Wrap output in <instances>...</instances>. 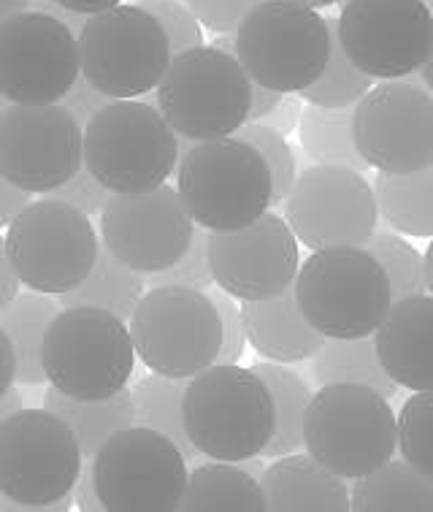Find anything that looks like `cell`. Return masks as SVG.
<instances>
[{
    "label": "cell",
    "instance_id": "obj_1",
    "mask_svg": "<svg viewBox=\"0 0 433 512\" xmlns=\"http://www.w3.org/2000/svg\"><path fill=\"white\" fill-rule=\"evenodd\" d=\"M182 426L201 456L239 464L260 456L274 434V401L252 369L212 364L187 382Z\"/></svg>",
    "mask_w": 433,
    "mask_h": 512
},
{
    "label": "cell",
    "instance_id": "obj_2",
    "mask_svg": "<svg viewBox=\"0 0 433 512\" xmlns=\"http://www.w3.org/2000/svg\"><path fill=\"white\" fill-rule=\"evenodd\" d=\"M304 447L341 480L369 475L398 450V420L390 399L355 382L323 385L306 407Z\"/></svg>",
    "mask_w": 433,
    "mask_h": 512
},
{
    "label": "cell",
    "instance_id": "obj_3",
    "mask_svg": "<svg viewBox=\"0 0 433 512\" xmlns=\"http://www.w3.org/2000/svg\"><path fill=\"white\" fill-rule=\"evenodd\" d=\"M176 174V193L203 231H239L271 206L266 160L236 136L195 141V147L179 155Z\"/></svg>",
    "mask_w": 433,
    "mask_h": 512
},
{
    "label": "cell",
    "instance_id": "obj_4",
    "mask_svg": "<svg viewBox=\"0 0 433 512\" xmlns=\"http://www.w3.org/2000/svg\"><path fill=\"white\" fill-rule=\"evenodd\" d=\"M293 288L312 328L333 339L371 336L393 304L385 271L366 247L314 250Z\"/></svg>",
    "mask_w": 433,
    "mask_h": 512
},
{
    "label": "cell",
    "instance_id": "obj_5",
    "mask_svg": "<svg viewBox=\"0 0 433 512\" xmlns=\"http://www.w3.org/2000/svg\"><path fill=\"white\" fill-rule=\"evenodd\" d=\"M84 168L111 193L166 185L179 163V139L147 103L111 101L84 125Z\"/></svg>",
    "mask_w": 433,
    "mask_h": 512
},
{
    "label": "cell",
    "instance_id": "obj_6",
    "mask_svg": "<svg viewBox=\"0 0 433 512\" xmlns=\"http://www.w3.org/2000/svg\"><path fill=\"white\" fill-rule=\"evenodd\" d=\"M41 364L52 388L95 401L128 385L136 350L125 320L95 307L57 312L41 345Z\"/></svg>",
    "mask_w": 433,
    "mask_h": 512
},
{
    "label": "cell",
    "instance_id": "obj_7",
    "mask_svg": "<svg viewBox=\"0 0 433 512\" xmlns=\"http://www.w3.org/2000/svg\"><path fill=\"white\" fill-rule=\"evenodd\" d=\"M249 87L252 79L239 57L214 47H195L171 57L155 98L176 136L212 141L233 136L247 122Z\"/></svg>",
    "mask_w": 433,
    "mask_h": 512
},
{
    "label": "cell",
    "instance_id": "obj_8",
    "mask_svg": "<svg viewBox=\"0 0 433 512\" xmlns=\"http://www.w3.org/2000/svg\"><path fill=\"white\" fill-rule=\"evenodd\" d=\"M236 57L255 84L301 93L331 57V28L317 9L293 0H263L236 30Z\"/></svg>",
    "mask_w": 433,
    "mask_h": 512
},
{
    "label": "cell",
    "instance_id": "obj_9",
    "mask_svg": "<svg viewBox=\"0 0 433 512\" xmlns=\"http://www.w3.org/2000/svg\"><path fill=\"white\" fill-rule=\"evenodd\" d=\"M82 450L74 431L49 410L19 407L0 423V494L25 510L71 502Z\"/></svg>",
    "mask_w": 433,
    "mask_h": 512
},
{
    "label": "cell",
    "instance_id": "obj_10",
    "mask_svg": "<svg viewBox=\"0 0 433 512\" xmlns=\"http://www.w3.org/2000/svg\"><path fill=\"white\" fill-rule=\"evenodd\" d=\"M128 331L144 366L176 380L209 369L222 345V323L209 293L182 285H160L144 293Z\"/></svg>",
    "mask_w": 433,
    "mask_h": 512
},
{
    "label": "cell",
    "instance_id": "obj_11",
    "mask_svg": "<svg viewBox=\"0 0 433 512\" xmlns=\"http://www.w3.org/2000/svg\"><path fill=\"white\" fill-rule=\"evenodd\" d=\"M79 71L114 101L152 93L171 63L168 38L144 6H111L79 30Z\"/></svg>",
    "mask_w": 433,
    "mask_h": 512
},
{
    "label": "cell",
    "instance_id": "obj_12",
    "mask_svg": "<svg viewBox=\"0 0 433 512\" xmlns=\"http://www.w3.org/2000/svg\"><path fill=\"white\" fill-rule=\"evenodd\" d=\"M6 228L3 252L19 285L47 296L76 288L101 247L90 217L52 198L28 204Z\"/></svg>",
    "mask_w": 433,
    "mask_h": 512
},
{
    "label": "cell",
    "instance_id": "obj_13",
    "mask_svg": "<svg viewBox=\"0 0 433 512\" xmlns=\"http://www.w3.org/2000/svg\"><path fill=\"white\" fill-rule=\"evenodd\" d=\"M90 466L103 510H179L187 485V458L160 431L133 423L128 429L111 434Z\"/></svg>",
    "mask_w": 433,
    "mask_h": 512
},
{
    "label": "cell",
    "instance_id": "obj_14",
    "mask_svg": "<svg viewBox=\"0 0 433 512\" xmlns=\"http://www.w3.org/2000/svg\"><path fill=\"white\" fill-rule=\"evenodd\" d=\"M282 204L285 223L312 252L363 247L379 223L374 187L363 171L347 166L306 168Z\"/></svg>",
    "mask_w": 433,
    "mask_h": 512
},
{
    "label": "cell",
    "instance_id": "obj_15",
    "mask_svg": "<svg viewBox=\"0 0 433 512\" xmlns=\"http://www.w3.org/2000/svg\"><path fill=\"white\" fill-rule=\"evenodd\" d=\"M352 139L377 171L406 174L433 166V95L404 79L374 84L352 109Z\"/></svg>",
    "mask_w": 433,
    "mask_h": 512
},
{
    "label": "cell",
    "instance_id": "obj_16",
    "mask_svg": "<svg viewBox=\"0 0 433 512\" xmlns=\"http://www.w3.org/2000/svg\"><path fill=\"white\" fill-rule=\"evenodd\" d=\"M339 41L371 79H404L423 68L433 41L425 0H344L336 19Z\"/></svg>",
    "mask_w": 433,
    "mask_h": 512
},
{
    "label": "cell",
    "instance_id": "obj_17",
    "mask_svg": "<svg viewBox=\"0 0 433 512\" xmlns=\"http://www.w3.org/2000/svg\"><path fill=\"white\" fill-rule=\"evenodd\" d=\"M82 136L60 103H9L0 114V174L30 196H47L84 166Z\"/></svg>",
    "mask_w": 433,
    "mask_h": 512
},
{
    "label": "cell",
    "instance_id": "obj_18",
    "mask_svg": "<svg viewBox=\"0 0 433 512\" xmlns=\"http://www.w3.org/2000/svg\"><path fill=\"white\" fill-rule=\"evenodd\" d=\"M79 76L76 33L41 11L0 22V95L9 103H57Z\"/></svg>",
    "mask_w": 433,
    "mask_h": 512
},
{
    "label": "cell",
    "instance_id": "obj_19",
    "mask_svg": "<svg viewBox=\"0 0 433 512\" xmlns=\"http://www.w3.org/2000/svg\"><path fill=\"white\" fill-rule=\"evenodd\" d=\"M103 244L141 274L174 266L193 242L195 223L174 187L111 193L101 212Z\"/></svg>",
    "mask_w": 433,
    "mask_h": 512
},
{
    "label": "cell",
    "instance_id": "obj_20",
    "mask_svg": "<svg viewBox=\"0 0 433 512\" xmlns=\"http://www.w3.org/2000/svg\"><path fill=\"white\" fill-rule=\"evenodd\" d=\"M206 255L217 288L239 301H263L290 288L301 266L298 239L274 212L239 231H212Z\"/></svg>",
    "mask_w": 433,
    "mask_h": 512
},
{
    "label": "cell",
    "instance_id": "obj_21",
    "mask_svg": "<svg viewBox=\"0 0 433 512\" xmlns=\"http://www.w3.org/2000/svg\"><path fill=\"white\" fill-rule=\"evenodd\" d=\"M374 350L398 388L433 391V296L393 301L374 331Z\"/></svg>",
    "mask_w": 433,
    "mask_h": 512
},
{
    "label": "cell",
    "instance_id": "obj_22",
    "mask_svg": "<svg viewBox=\"0 0 433 512\" xmlns=\"http://www.w3.org/2000/svg\"><path fill=\"white\" fill-rule=\"evenodd\" d=\"M241 323H244V334H247L249 345L255 347V353L274 364L306 361L325 342V336L312 328V323L298 307L293 285L274 298L244 301Z\"/></svg>",
    "mask_w": 433,
    "mask_h": 512
},
{
    "label": "cell",
    "instance_id": "obj_23",
    "mask_svg": "<svg viewBox=\"0 0 433 512\" xmlns=\"http://www.w3.org/2000/svg\"><path fill=\"white\" fill-rule=\"evenodd\" d=\"M260 488L266 496V510L274 512H347L350 491L347 483L312 456H282L263 469Z\"/></svg>",
    "mask_w": 433,
    "mask_h": 512
},
{
    "label": "cell",
    "instance_id": "obj_24",
    "mask_svg": "<svg viewBox=\"0 0 433 512\" xmlns=\"http://www.w3.org/2000/svg\"><path fill=\"white\" fill-rule=\"evenodd\" d=\"M44 410L63 420L68 429L74 431L79 450L84 461H93V456L101 450V445L111 434L128 429L136 423V410H133V393L122 388L114 396L95 401H82L74 396H65L57 388L49 385L44 393Z\"/></svg>",
    "mask_w": 433,
    "mask_h": 512
},
{
    "label": "cell",
    "instance_id": "obj_25",
    "mask_svg": "<svg viewBox=\"0 0 433 512\" xmlns=\"http://www.w3.org/2000/svg\"><path fill=\"white\" fill-rule=\"evenodd\" d=\"M144 288H147V274L125 266L120 258L111 255L106 244H101L90 274L76 288L65 290L57 298L63 309L95 307L128 323L144 296Z\"/></svg>",
    "mask_w": 433,
    "mask_h": 512
},
{
    "label": "cell",
    "instance_id": "obj_26",
    "mask_svg": "<svg viewBox=\"0 0 433 512\" xmlns=\"http://www.w3.org/2000/svg\"><path fill=\"white\" fill-rule=\"evenodd\" d=\"M374 198L390 231L433 239V166L406 174L379 171Z\"/></svg>",
    "mask_w": 433,
    "mask_h": 512
},
{
    "label": "cell",
    "instance_id": "obj_27",
    "mask_svg": "<svg viewBox=\"0 0 433 512\" xmlns=\"http://www.w3.org/2000/svg\"><path fill=\"white\" fill-rule=\"evenodd\" d=\"M185 512H263L266 496L255 477L228 461L203 464L187 475L185 494L179 502Z\"/></svg>",
    "mask_w": 433,
    "mask_h": 512
},
{
    "label": "cell",
    "instance_id": "obj_28",
    "mask_svg": "<svg viewBox=\"0 0 433 512\" xmlns=\"http://www.w3.org/2000/svg\"><path fill=\"white\" fill-rule=\"evenodd\" d=\"M350 510L358 512H433V480L406 461H387L355 480Z\"/></svg>",
    "mask_w": 433,
    "mask_h": 512
},
{
    "label": "cell",
    "instance_id": "obj_29",
    "mask_svg": "<svg viewBox=\"0 0 433 512\" xmlns=\"http://www.w3.org/2000/svg\"><path fill=\"white\" fill-rule=\"evenodd\" d=\"M55 315V301L47 293H36V290L22 293L9 307L0 309V328L6 331L14 355H17V374H14L17 382L38 385L47 380L44 364H41V345H44V334Z\"/></svg>",
    "mask_w": 433,
    "mask_h": 512
},
{
    "label": "cell",
    "instance_id": "obj_30",
    "mask_svg": "<svg viewBox=\"0 0 433 512\" xmlns=\"http://www.w3.org/2000/svg\"><path fill=\"white\" fill-rule=\"evenodd\" d=\"M252 372L266 382L271 401H274V434H271L260 456L282 458L298 453L304 447V415L309 399H312L309 385L298 374L274 364V361L255 364Z\"/></svg>",
    "mask_w": 433,
    "mask_h": 512
},
{
    "label": "cell",
    "instance_id": "obj_31",
    "mask_svg": "<svg viewBox=\"0 0 433 512\" xmlns=\"http://www.w3.org/2000/svg\"><path fill=\"white\" fill-rule=\"evenodd\" d=\"M314 380L320 385H331V382H355V385H366L382 393L385 399L393 401L398 396V385L393 377L385 372V366L379 364L377 350L369 336H358V339H333L325 336L320 350L314 353L312 364Z\"/></svg>",
    "mask_w": 433,
    "mask_h": 512
},
{
    "label": "cell",
    "instance_id": "obj_32",
    "mask_svg": "<svg viewBox=\"0 0 433 512\" xmlns=\"http://www.w3.org/2000/svg\"><path fill=\"white\" fill-rule=\"evenodd\" d=\"M298 139L306 158H312L317 166H347L355 171L369 168L352 139L350 109H323L309 103L298 120Z\"/></svg>",
    "mask_w": 433,
    "mask_h": 512
},
{
    "label": "cell",
    "instance_id": "obj_33",
    "mask_svg": "<svg viewBox=\"0 0 433 512\" xmlns=\"http://www.w3.org/2000/svg\"><path fill=\"white\" fill-rule=\"evenodd\" d=\"M187 380L176 377H163V374H149L136 382L133 388V410H136V423L144 429L160 431L163 437L174 442L185 458H198L201 453L187 437L182 426V396H185Z\"/></svg>",
    "mask_w": 433,
    "mask_h": 512
},
{
    "label": "cell",
    "instance_id": "obj_34",
    "mask_svg": "<svg viewBox=\"0 0 433 512\" xmlns=\"http://www.w3.org/2000/svg\"><path fill=\"white\" fill-rule=\"evenodd\" d=\"M331 28V57L328 66L320 74L317 82H312L306 90H301L306 103L312 106H323V109H350L355 103L369 93L374 87V79L369 74H363L355 63H352L344 47L339 41V30H336V19H328Z\"/></svg>",
    "mask_w": 433,
    "mask_h": 512
},
{
    "label": "cell",
    "instance_id": "obj_35",
    "mask_svg": "<svg viewBox=\"0 0 433 512\" xmlns=\"http://www.w3.org/2000/svg\"><path fill=\"white\" fill-rule=\"evenodd\" d=\"M363 247L374 255V261L385 271L393 301L425 293L423 255L406 242L404 236L393 231H374Z\"/></svg>",
    "mask_w": 433,
    "mask_h": 512
},
{
    "label": "cell",
    "instance_id": "obj_36",
    "mask_svg": "<svg viewBox=\"0 0 433 512\" xmlns=\"http://www.w3.org/2000/svg\"><path fill=\"white\" fill-rule=\"evenodd\" d=\"M396 420L404 461L433 480V391H417Z\"/></svg>",
    "mask_w": 433,
    "mask_h": 512
},
{
    "label": "cell",
    "instance_id": "obj_37",
    "mask_svg": "<svg viewBox=\"0 0 433 512\" xmlns=\"http://www.w3.org/2000/svg\"><path fill=\"white\" fill-rule=\"evenodd\" d=\"M236 139L247 141L249 147H255L260 152V158L266 160L268 174H271V206H279L290 193V187L295 182V155L285 136L274 128H268L263 122H244L239 131L233 133Z\"/></svg>",
    "mask_w": 433,
    "mask_h": 512
},
{
    "label": "cell",
    "instance_id": "obj_38",
    "mask_svg": "<svg viewBox=\"0 0 433 512\" xmlns=\"http://www.w3.org/2000/svg\"><path fill=\"white\" fill-rule=\"evenodd\" d=\"M206 239H209V231L195 225L193 242L185 250V255L174 266L157 271V274H147V288H160V285H182V288L195 290L212 288L214 277L209 255H206Z\"/></svg>",
    "mask_w": 433,
    "mask_h": 512
},
{
    "label": "cell",
    "instance_id": "obj_39",
    "mask_svg": "<svg viewBox=\"0 0 433 512\" xmlns=\"http://www.w3.org/2000/svg\"><path fill=\"white\" fill-rule=\"evenodd\" d=\"M144 9L160 22L166 33L171 55H182L187 49L203 47V30L195 14L176 0H144Z\"/></svg>",
    "mask_w": 433,
    "mask_h": 512
},
{
    "label": "cell",
    "instance_id": "obj_40",
    "mask_svg": "<svg viewBox=\"0 0 433 512\" xmlns=\"http://www.w3.org/2000/svg\"><path fill=\"white\" fill-rule=\"evenodd\" d=\"M44 198H52V201H63V204L74 206V209H79L82 215L93 217V215H101L103 206H106V201L111 198V190H106V187L98 182V179L87 171V168H79L74 177L68 179V182H63L60 187H55V190H49L47 196Z\"/></svg>",
    "mask_w": 433,
    "mask_h": 512
},
{
    "label": "cell",
    "instance_id": "obj_41",
    "mask_svg": "<svg viewBox=\"0 0 433 512\" xmlns=\"http://www.w3.org/2000/svg\"><path fill=\"white\" fill-rule=\"evenodd\" d=\"M206 293L214 301L222 323V345L214 364H239V358L244 355V345H247V334H244V323H241V307H236L233 296H228L225 290L209 288Z\"/></svg>",
    "mask_w": 433,
    "mask_h": 512
},
{
    "label": "cell",
    "instance_id": "obj_42",
    "mask_svg": "<svg viewBox=\"0 0 433 512\" xmlns=\"http://www.w3.org/2000/svg\"><path fill=\"white\" fill-rule=\"evenodd\" d=\"M258 3L263 0H187V9L193 11L201 28L233 36L239 30L241 19L247 17Z\"/></svg>",
    "mask_w": 433,
    "mask_h": 512
},
{
    "label": "cell",
    "instance_id": "obj_43",
    "mask_svg": "<svg viewBox=\"0 0 433 512\" xmlns=\"http://www.w3.org/2000/svg\"><path fill=\"white\" fill-rule=\"evenodd\" d=\"M114 101V98H109V95H103L101 90H95L93 84L87 82L82 76V71H79V76L74 79V84L68 87V93L60 98V106H65L68 112H71V117H74L79 125H87V122L93 120L95 114L101 112V109H106L109 103Z\"/></svg>",
    "mask_w": 433,
    "mask_h": 512
},
{
    "label": "cell",
    "instance_id": "obj_44",
    "mask_svg": "<svg viewBox=\"0 0 433 512\" xmlns=\"http://www.w3.org/2000/svg\"><path fill=\"white\" fill-rule=\"evenodd\" d=\"M285 98V93L279 90H271V87H263V84H255L249 87V109H247V122H260L266 114L274 112V106Z\"/></svg>",
    "mask_w": 433,
    "mask_h": 512
},
{
    "label": "cell",
    "instance_id": "obj_45",
    "mask_svg": "<svg viewBox=\"0 0 433 512\" xmlns=\"http://www.w3.org/2000/svg\"><path fill=\"white\" fill-rule=\"evenodd\" d=\"M30 204V193L19 190L0 174V225H9Z\"/></svg>",
    "mask_w": 433,
    "mask_h": 512
},
{
    "label": "cell",
    "instance_id": "obj_46",
    "mask_svg": "<svg viewBox=\"0 0 433 512\" xmlns=\"http://www.w3.org/2000/svg\"><path fill=\"white\" fill-rule=\"evenodd\" d=\"M298 120H301V106H298V101H295V98H282V101L274 106V112L266 114L260 122L285 136V133L295 131Z\"/></svg>",
    "mask_w": 433,
    "mask_h": 512
},
{
    "label": "cell",
    "instance_id": "obj_47",
    "mask_svg": "<svg viewBox=\"0 0 433 512\" xmlns=\"http://www.w3.org/2000/svg\"><path fill=\"white\" fill-rule=\"evenodd\" d=\"M28 9L41 11V14H49V17L60 19V22H65V25L74 30V33H79V30L84 28V22H87V17H84V14H74V11L63 9L57 0H30Z\"/></svg>",
    "mask_w": 433,
    "mask_h": 512
},
{
    "label": "cell",
    "instance_id": "obj_48",
    "mask_svg": "<svg viewBox=\"0 0 433 512\" xmlns=\"http://www.w3.org/2000/svg\"><path fill=\"white\" fill-rule=\"evenodd\" d=\"M76 504L79 510H90L98 512L103 510L101 499H98V491H95V480H93V466H87L79 472V480H76Z\"/></svg>",
    "mask_w": 433,
    "mask_h": 512
},
{
    "label": "cell",
    "instance_id": "obj_49",
    "mask_svg": "<svg viewBox=\"0 0 433 512\" xmlns=\"http://www.w3.org/2000/svg\"><path fill=\"white\" fill-rule=\"evenodd\" d=\"M14 374H17V355L6 331L0 328V396L14 385Z\"/></svg>",
    "mask_w": 433,
    "mask_h": 512
},
{
    "label": "cell",
    "instance_id": "obj_50",
    "mask_svg": "<svg viewBox=\"0 0 433 512\" xmlns=\"http://www.w3.org/2000/svg\"><path fill=\"white\" fill-rule=\"evenodd\" d=\"M19 296V277L11 269L9 258H6V252L0 247V309L9 307L11 301Z\"/></svg>",
    "mask_w": 433,
    "mask_h": 512
},
{
    "label": "cell",
    "instance_id": "obj_51",
    "mask_svg": "<svg viewBox=\"0 0 433 512\" xmlns=\"http://www.w3.org/2000/svg\"><path fill=\"white\" fill-rule=\"evenodd\" d=\"M63 9L74 11V14H84V17H90V14H98V11H106L111 6H120L122 0H57Z\"/></svg>",
    "mask_w": 433,
    "mask_h": 512
},
{
    "label": "cell",
    "instance_id": "obj_52",
    "mask_svg": "<svg viewBox=\"0 0 433 512\" xmlns=\"http://www.w3.org/2000/svg\"><path fill=\"white\" fill-rule=\"evenodd\" d=\"M19 407H22V396L14 388H9V391L0 396V423L9 418L11 412H17Z\"/></svg>",
    "mask_w": 433,
    "mask_h": 512
},
{
    "label": "cell",
    "instance_id": "obj_53",
    "mask_svg": "<svg viewBox=\"0 0 433 512\" xmlns=\"http://www.w3.org/2000/svg\"><path fill=\"white\" fill-rule=\"evenodd\" d=\"M30 0H0V22H6L9 17L19 14V11L28 9Z\"/></svg>",
    "mask_w": 433,
    "mask_h": 512
},
{
    "label": "cell",
    "instance_id": "obj_54",
    "mask_svg": "<svg viewBox=\"0 0 433 512\" xmlns=\"http://www.w3.org/2000/svg\"><path fill=\"white\" fill-rule=\"evenodd\" d=\"M423 263H425V290L433 296V239L431 244H428V252H425Z\"/></svg>",
    "mask_w": 433,
    "mask_h": 512
},
{
    "label": "cell",
    "instance_id": "obj_55",
    "mask_svg": "<svg viewBox=\"0 0 433 512\" xmlns=\"http://www.w3.org/2000/svg\"><path fill=\"white\" fill-rule=\"evenodd\" d=\"M420 74H423V82L428 87V93H433V41L431 49H428V57H425L423 68H420Z\"/></svg>",
    "mask_w": 433,
    "mask_h": 512
},
{
    "label": "cell",
    "instance_id": "obj_56",
    "mask_svg": "<svg viewBox=\"0 0 433 512\" xmlns=\"http://www.w3.org/2000/svg\"><path fill=\"white\" fill-rule=\"evenodd\" d=\"M214 49H220V52H225V55H236V38H217L212 44Z\"/></svg>",
    "mask_w": 433,
    "mask_h": 512
},
{
    "label": "cell",
    "instance_id": "obj_57",
    "mask_svg": "<svg viewBox=\"0 0 433 512\" xmlns=\"http://www.w3.org/2000/svg\"><path fill=\"white\" fill-rule=\"evenodd\" d=\"M293 3H301V6H309V9H325V6H336L341 0H293Z\"/></svg>",
    "mask_w": 433,
    "mask_h": 512
},
{
    "label": "cell",
    "instance_id": "obj_58",
    "mask_svg": "<svg viewBox=\"0 0 433 512\" xmlns=\"http://www.w3.org/2000/svg\"><path fill=\"white\" fill-rule=\"evenodd\" d=\"M6 106H9V101H6V98L0 95V114H3V109H6Z\"/></svg>",
    "mask_w": 433,
    "mask_h": 512
},
{
    "label": "cell",
    "instance_id": "obj_59",
    "mask_svg": "<svg viewBox=\"0 0 433 512\" xmlns=\"http://www.w3.org/2000/svg\"><path fill=\"white\" fill-rule=\"evenodd\" d=\"M425 3H428V9H431V14H433V0H425Z\"/></svg>",
    "mask_w": 433,
    "mask_h": 512
},
{
    "label": "cell",
    "instance_id": "obj_60",
    "mask_svg": "<svg viewBox=\"0 0 433 512\" xmlns=\"http://www.w3.org/2000/svg\"><path fill=\"white\" fill-rule=\"evenodd\" d=\"M0 228H3V225H0ZM0 247H3V236H0Z\"/></svg>",
    "mask_w": 433,
    "mask_h": 512
}]
</instances>
